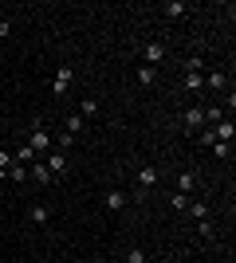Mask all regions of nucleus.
I'll return each mask as SVG.
<instances>
[{"label": "nucleus", "instance_id": "6", "mask_svg": "<svg viewBox=\"0 0 236 263\" xmlns=\"http://www.w3.org/2000/svg\"><path fill=\"white\" fill-rule=\"evenodd\" d=\"M28 181H35V185H51V181H56V177L47 173V165L40 161V157H35V161L28 165Z\"/></svg>", "mask_w": 236, "mask_h": 263}, {"label": "nucleus", "instance_id": "23", "mask_svg": "<svg viewBox=\"0 0 236 263\" xmlns=\"http://www.w3.org/2000/svg\"><path fill=\"white\" fill-rule=\"evenodd\" d=\"M150 255L142 252V248H130V252H126V263H146Z\"/></svg>", "mask_w": 236, "mask_h": 263}, {"label": "nucleus", "instance_id": "7", "mask_svg": "<svg viewBox=\"0 0 236 263\" xmlns=\"http://www.w3.org/2000/svg\"><path fill=\"white\" fill-rule=\"evenodd\" d=\"M102 204H106L111 212H122L126 204H130V197H126V189H111V193L102 197Z\"/></svg>", "mask_w": 236, "mask_h": 263}, {"label": "nucleus", "instance_id": "18", "mask_svg": "<svg viewBox=\"0 0 236 263\" xmlns=\"http://www.w3.org/2000/svg\"><path fill=\"white\" fill-rule=\"evenodd\" d=\"M185 212H189L193 220H209V204H205V200H189V209H185Z\"/></svg>", "mask_w": 236, "mask_h": 263}, {"label": "nucleus", "instance_id": "8", "mask_svg": "<svg viewBox=\"0 0 236 263\" xmlns=\"http://www.w3.org/2000/svg\"><path fill=\"white\" fill-rule=\"evenodd\" d=\"M197 185H201V173H193V169L177 173V193H185V197H189V193H193Z\"/></svg>", "mask_w": 236, "mask_h": 263}, {"label": "nucleus", "instance_id": "11", "mask_svg": "<svg viewBox=\"0 0 236 263\" xmlns=\"http://www.w3.org/2000/svg\"><path fill=\"white\" fill-rule=\"evenodd\" d=\"M205 87H209V90H225L228 75H225V71H205Z\"/></svg>", "mask_w": 236, "mask_h": 263}, {"label": "nucleus", "instance_id": "10", "mask_svg": "<svg viewBox=\"0 0 236 263\" xmlns=\"http://www.w3.org/2000/svg\"><path fill=\"white\" fill-rule=\"evenodd\" d=\"M83 130H87V122H83V118H79V114H75V110H71L67 118H63V134H71V138H79V134H83Z\"/></svg>", "mask_w": 236, "mask_h": 263}, {"label": "nucleus", "instance_id": "17", "mask_svg": "<svg viewBox=\"0 0 236 263\" xmlns=\"http://www.w3.org/2000/svg\"><path fill=\"white\" fill-rule=\"evenodd\" d=\"M75 114H79L83 122H87V118H95V114H99V102H95V99H83V102H79V110H75Z\"/></svg>", "mask_w": 236, "mask_h": 263}, {"label": "nucleus", "instance_id": "3", "mask_svg": "<svg viewBox=\"0 0 236 263\" xmlns=\"http://www.w3.org/2000/svg\"><path fill=\"white\" fill-rule=\"evenodd\" d=\"M181 126H185V134H189V138H197V134L205 130V110H201V106H189L185 114H181Z\"/></svg>", "mask_w": 236, "mask_h": 263}, {"label": "nucleus", "instance_id": "14", "mask_svg": "<svg viewBox=\"0 0 236 263\" xmlns=\"http://www.w3.org/2000/svg\"><path fill=\"white\" fill-rule=\"evenodd\" d=\"M28 216H32V224H40V228H47V224H51V209H47V204H32V212H28Z\"/></svg>", "mask_w": 236, "mask_h": 263}, {"label": "nucleus", "instance_id": "16", "mask_svg": "<svg viewBox=\"0 0 236 263\" xmlns=\"http://www.w3.org/2000/svg\"><path fill=\"white\" fill-rule=\"evenodd\" d=\"M185 12H189V0H169V4H166V16H169V20H181Z\"/></svg>", "mask_w": 236, "mask_h": 263}, {"label": "nucleus", "instance_id": "25", "mask_svg": "<svg viewBox=\"0 0 236 263\" xmlns=\"http://www.w3.org/2000/svg\"><path fill=\"white\" fill-rule=\"evenodd\" d=\"M12 165H16V157H12V154H8V149H0V169H4V173H8Z\"/></svg>", "mask_w": 236, "mask_h": 263}, {"label": "nucleus", "instance_id": "15", "mask_svg": "<svg viewBox=\"0 0 236 263\" xmlns=\"http://www.w3.org/2000/svg\"><path fill=\"white\" fill-rule=\"evenodd\" d=\"M134 79L142 83V87H154V83H157V67H146V63H142V67L134 71Z\"/></svg>", "mask_w": 236, "mask_h": 263}, {"label": "nucleus", "instance_id": "12", "mask_svg": "<svg viewBox=\"0 0 236 263\" xmlns=\"http://www.w3.org/2000/svg\"><path fill=\"white\" fill-rule=\"evenodd\" d=\"M181 87H185V90H197V95H201V90H205V75H201V71H185Z\"/></svg>", "mask_w": 236, "mask_h": 263}, {"label": "nucleus", "instance_id": "9", "mask_svg": "<svg viewBox=\"0 0 236 263\" xmlns=\"http://www.w3.org/2000/svg\"><path fill=\"white\" fill-rule=\"evenodd\" d=\"M154 185H157V169H154V165H142V169H138V189L150 193Z\"/></svg>", "mask_w": 236, "mask_h": 263}, {"label": "nucleus", "instance_id": "26", "mask_svg": "<svg viewBox=\"0 0 236 263\" xmlns=\"http://www.w3.org/2000/svg\"><path fill=\"white\" fill-rule=\"evenodd\" d=\"M8 32H12V20H0V40H4Z\"/></svg>", "mask_w": 236, "mask_h": 263}, {"label": "nucleus", "instance_id": "4", "mask_svg": "<svg viewBox=\"0 0 236 263\" xmlns=\"http://www.w3.org/2000/svg\"><path fill=\"white\" fill-rule=\"evenodd\" d=\"M67 87H71V67H59L56 75H51V95H56V99H63V95H67Z\"/></svg>", "mask_w": 236, "mask_h": 263}, {"label": "nucleus", "instance_id": "1", "mask_svg": "<svg viewBox=\"0 0 236 263\" xmlns=\"http://www.w3.org/2000/svg\"><path fill=\"white\" fill-rule=\"evenodd\" d=\"M24 142H28V145H32V149H35V157H44L47 149H51V145H56V138H51V134H47L44 126H40V122H35L32 130L24 134Z\"/></svg>", "mask_w": 236, "mask_h": 263}, {"label": "nucleus", "instance_id": "24", "mask_svg": "<svg viewBox=\"0 0 236 263\" xmlns=\"http://www.w3.org/2000/svg\"><path fill=\"white\" fill-rule=\"evenodd\" d=\"M185 71H201V75H205V59H201V55H193V59H185Z\"/></svg>", "mask_w": 236, "mask_h": 263}, {"label": "nucleus", "instance_id": "22", "mask_svg": "<svg viewBox=\"0 0 236 263\" xmlns=\"http://www.w3.org/2000/svg\"><path fill=\"white\" fill-rule=\"evenodd\" d=\"M189 200H193V197H185V193H173V197H169V204H173L177 212H185V209H189Z\"/></svg>", "mask_w": 236, "mask_h": 263}, {"label": "nucleus", "instance_id": "21", "mask_svg": "<svg viewBox=\"0 0 236 263\" xmlns=\"http://www.w3.org/2000/svg\"><path fill=\"white\" fill-rule=\"evenodd\" d=\"M8 181H12V185H24V181H28V169H24V165H12V169H8Z\"/></svg>", "mask_w": 236, "mask_h": 263}, {"label": "nucleus", "instance_id": "5", "mask_svg": "<svg viewBox=\"0 0 236 263\" xmlns=\"http://www.w3.org/2000/svg\"><path fill=\"white\" fill-rule=\"evenodd\" d=\"M142 59H146V67H161L166 63V47L161 44H142Z\"/></svg>", "mask_w": 236, "mask_h": 263}, {"label": "nucleus", "instance_id": "20", "mask_svg": "<svg viewBox=\"0 0 236 263\" xmlns=\"http://www.w3.org/2000/svg\"><path fill=\"white\" fill-rule=\"evenodd\" d=\"M209 149H213V157H216V161H228V157H232V145H228V142H213Z\"/></svg>", "mask_w": 236, "mask_h": 263}, {"label": "nucleus", "instance_id": "19", "mask_svg": "<svg viewBox=\"0 0 236 263\" xmlns=\"http://www.w3.org/2000/svg\"><path fill=\"white\" fill-rule=\"evenodd\" d=\"M197 236L201 240H216V224L213 220H197Z\"/></svg>", "mask_w": 236, "mask_h": 263}, {"label": "nucleus", "instance_id": "2", "mask_svg": "<svg viewBox=\"0 0 236 263\" xmlns=\"http://www.w3.org/2000/svg\"><path fill=\"white\" fill-rule=\"evenodd\" d=\"M40 161L47 165V173H51V177H63V173H67V154H63V149H56V145H51Z\"/></svg>", "mask_w": 236, "mask_h": 263}, {"label": "nucleus", "instance_id": "13", "mask_svg": "<svg viewBox=\"0 0 236 263\" xmlns=\"http://www.w3.org/2000/svg\"><path fill=\"white\" fill-rule=\"evenodd\" d=\"M12 157H16V165H24V169H28V165L35 161V149H32V145H28V142H20V145H16V154H12Z\"/></svg>", "mask_w": 236, "mask_h": 263}, {"label": "nucleus", "instance_id": "27", "mask_svg": "<svg viewBox=\"0 0 236 263\" xmlns=\"http://www.w3.org/2000/svg\"><path fill=\"white\" fill-rule=\"evenodd\" d=\"M4 181H8V173H4V169H0V185H4Z\"/></svg>", "mask_w": 236, "mask_h": 263}]
</instances>
